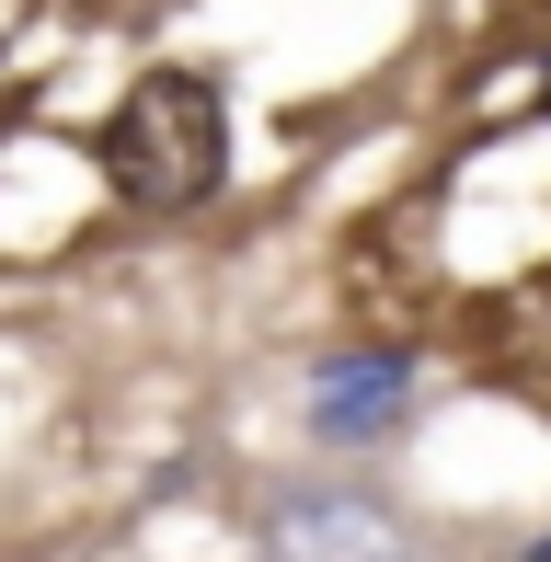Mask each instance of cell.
<instances>
[{
  "instance_id": "1",
  "label": "cell",
  "mask_w": 551,
  "mask_h": 562,
  "mask_svg": "<svg viewBox=\"0 0 551 562\" xmlns=\"http://www.w3.org/2000/svg\"><path fill=\"white\" fill-rule=\"evenodd\" d=\"M92 161H104V184L127 195V207H149V218L207 207V195L230 184V92H218L207 69H138V81L115 92Z\"/></svg>"
},
{
  "instance_id": "2",
  "label": "cell",
  "mask_w": 551,
  "mask_h": 562,
  "mask_svg": "<svg viewBox=\"0 0 551 562\" xmlns=\"http://www.w3.org/2000/svg\"><path fill=\"white\" fill-rule=\"evenodd\" d=\"M403 402H414V356L403 345H345L311 368V425L322 448H368V437H403Z\"/></svg>"
},
{
  "instance_id": "3",
  "label": "cell",
  "mask_w": 551,
  "mask_h": 562,
  "mask_svg": "<svg viewBox=\"0 0 551 562\" xmlns=\"http://www.w3.org/2000/svg\"><path fill=\"white\" fill-rule=\"evenodd\" d=\"M540 104H551V69H540Z\"/></svg>"
},
{
  "instance_id": "4",
  "label": "cell",
  "mask_w": 551,
  "mask_h": 562,
  "mask_svg": "<svg viewBox=\"0 0 551 562\" xmlns=\"http://www.w3.org/2000/svg\"><path fill=\"white\" fill-rule=\"evenodd\" d=\"M540 562H551V540H540Z\"/></svg>"
}]
</instances>
